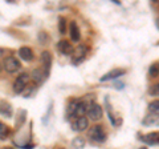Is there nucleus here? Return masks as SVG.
Masks as SVG:
<instances>
[{"mask_svg":"<svg viewBox=\"0 0 159 149\" xmlns=\"http://www.w3.org/2000/svg\"><path fill=\"white\" fill-rule=\"evenodd\" d=\"M88 55V47L86 46H82V44H80V46H77L76 48H74V51L72 53V63L74 64V65H78L80 63H82L84 60H85Z\"/></svg>","mask_w":159,"mask_h":149,"instance_id":"f257e3e1","label":"nucleus"},{"mask_svg":"<svg viewBox=\"0 0 159 149\" xmlns=\"http://www.w3.org/2000/svg\"><path fill=\"white\" fill-rule=\"evenodd\" d=\"M89 137H90V140H93L94 142H105L106 140V133L103 132V129L101 125H94L90 128V131H89Z\"/></svg>","mask_w":159,"mask_h":149,"instance_id":"f03ea898","label":"nucleus"},{"mask_svg":"<svg viewBox=\"0 0 159 149\" xmlns=\"http://www.w3.org/2000/svg\"><path fill=\"white\" fill-rule=\"evenodd\" d=\"M28 81H29V76L27 73H21L20 76H17L16 80H15V83H13V92L15 93H21L24 89L27 88Z\"/></svg>","mask_w":159,"mask_h":149,"instance_id":"7ed1b4c3","label":"nucleus"},{"mask_svg":"<svg viewBox=\"0 0 159 149\" xmlns=\"http://www.w3.org/2000/svg\"><path fill=\"white\" fill-rule=\"evenodd\" d=\"M3 67H4V69H6L8 73H15V72H17L19 69H20L21 64H20V61L17 60L16 57L8 56L6 60L3 61Z\"/></svg>","mask_w":159,"mask_h":149,"instance_id":"20e7f679","label":"nucleus"},{"mask_svg":"<svg viewBox=\"0 0 159 149\" xmlns=\"http://www.w3.org/2000/svg\"><path fill=\"white\" fill-rule=\"evenodd\" d=\"M88 116L93 121L101 120V117H102V107L98 105V104H96V103H92L90 105H89V109H88Z\"/></svg>","mask_w":159,"mask_h":149,"instance_id":"39448f33","label":"nucleus"},{"mask_svg":"<svg viewBox=\"0 0 159 149\" xmlns=\"http://www.w3.org/2000/svg\"><path fill=\"white\" fill-rule=\"evenodd\" d=\"M48 74H49V69H47V68H44L43 65L40 67V68H37V69H34V71L32 72V79L36 83H39V84H41V83H44L47 80V77H48Z\"/></svg>","mask_w":159,"mask_h":149,"instance_id":"423d86ee","label":"nucleus"},{"mask_svg":"<svg viewBox=\"0 0 159 149\" xmlns=\"http://www.w3.org/2000/svg\"><path fill=\"white\" fill-rule=\"evenodd\" d=\"M122 74H125V69H122V68H114L111 69V71H109L107 73H105L103 76L99 79L102 83L103 81H109V80H114V79H118V77H121Z\"/></svg>","mask_w":159,"mask_h":149,"instance_id":"0eeeda50","label":"nucleus"},{"mask_svg":"<svg viewBox=\"0 0 159 149\" xmlns=\"http://www.w3.org/2000/svg\"><path fill=\"white\" fill-rule=\"evenodd\" d=\"M72 128H73V131H76V132L85 131V129H88V118L85 116L84 117H76L72 121Z\"/></svg>","mask_w":159,"mask_h":149,"instance_id":"6e6552de","label":"nucleus"},{"mask_svg":"<svg viewBox=\"0 0 159 149\" xmlns=\"http://www.w3.org/2000/svg\"><path fill=\"white\" fill-rule=\"evenodd\" d=\"M57 49H58V52H61L62 55H65V56H69V55L72 56V53H73V51H74V48L72 47V44L69 43L68 40H61V41H58Z\"/></svg>","mask_w":159,"mask_h":149,"instance_id":"1a4fd4ad","label":"nucleus"},{"mask_svg":"<svg viewBox=\"0 0 159 149\" xmlns=\"http://www.w3.org/2000/svg\"><path fill=\"white\" fill-rule=\"evenodd\" d=\"M142 141L148 145H159V132H150L142 137Z\"/></svg>","mask_w":159,"mask_h":149,"instance_id":"9d476101","label":"nucleus"},{"mask_svg":"<svg viewBox=\"0 0 159 149\" xmlns=\"http://www.w3.org/2000/svg\"><path fill=\"white\" fill-rule=\"evenodd\" d=\"M19 56L24 61H32L34 55H33V51L29 47H21L19 49Z\"/></svg>","mask_w":159,"mask_h":149,"instance_id":"9b49d317","label":"nucleus"},{"mask_svg":"<svg viewBox=\"0 0 159 149\" xmlns=\"http://www.w3.org/2000/svg\"><path fill=\"white\" fill-rule=\"evenodd\" d=\"M81 100H72L70 103L68 104V108H66V116L69 118L74 117L76 118V113H77V108H78V104Z\"/></svg>","mask_w":159,"mask_h":149,"instance_id":"f8f14e48","label":"nucleus"},{"mask_svg":"<svg viewBox=\"0 0 159 149\" xmlns=\"http://www.w3.org/2000/svg\"><path fill=\"white\" fill-rule=\"evenodd\" d=\"M2 116L3 117H6V118H11L12 117V107H11V104L9 103H6V101H2Z\"/></svg>","mask_w":159,"mask_h":149,"instance_id":"ddd939ff","label":"nucleus"},{"mask_svg":"<svg viewBox=\"0 0 159 149\" xmlns=\"http://www.w3.org/2000/svg\"><path fill=\"white\" fill-rule=\"evenodd\" d=\"M69 33H70V37H72L73 41H78L80 40V29L77 27L76 22L70 23V27H69Z\"/></svg>","mask_w":159,"mask_h":149,"instance_id":"4468645a","label":"nucleus"},{"mask_svg":"<svg viewBox=\"0 0 159 149\" xmlns=\"http://www.w3.org/2000/svg\"><path fill=\"white\" fill-rule=\"evenodd\" d=\"M51 63H52V56H51V53L49 52H43L41 53V64H43V67L44 68H47L49 69L51 68Z\"/></svg>","mask_w":159,"mask_h":149,"instance_id":"2eb2a0df","label":"nucleus"},{"mask_svg":"<svg viewBox=\"0 0 159 149\" xmlns=\"http://www.w3.org/2000/svg\"><path fill=\"white\" fill-rule=\"evenodd\" d=\"M85 147V140L82 137H76L72 141V149H84Z\"/></svg>","mask_w":159,"mask_h":149,"instance_id":"dca6fc26","label":"nucleus"},{"mask_svg":"<svg viewBox=\"0 0 159 149\" xmlns=\"http://www.w3.org/2000/svg\"><path fill=\"white\" fill-rule=\"evenodd\" d=\"M148 112L159 116V100H154L148 104Z\"/></svg>","mask_w":159,"mask_h":149,"instance_id":"f3484780","label":"nucleus"},{"mask_svg":"<svg viewBox=\"0 0 159 149\" xmlns=\"http://www.w3.org/2000/svg\"><path fill=\"white\" fill-rule=\"evenodd\" d=\"M157 118H158L157 115H152V113L148 112L147 115L145 116V118H143L142 124H143V125H151V124H154V123L157 121Z\"/></svg>","mask_w":159,"mask_h":149,"instance_id":"a211bd4d","label":"nucleus"},{"mask_svg":"<svg viewBox=\"0 0 159 149\" xmlns=\"http://www.w3.org/2000/svg\"><path fill=\"white\" fill-rule=\"evenodd\" d=\"M58 31L61 35L66 33V19L65 17H58Z\"/></svg>","mask_w":159,"mask_h":149,"instance_id":"6ab92c4d","label":"nucleus"},{"mask_svg":"<svg viewBox=\"0 0 159 149\" xmlns=\"http://www.w3.org/2000/svg\"><path fill=\"white\" fill-rule=\"evenodd\" d=\"M148 74H150L151 77H157L159 74V64L158 63H154L150 67V69H148Z\"/></svg>","mask_w":159,"mask_h":149,"instance_id":"aec40b11","label":"nucleus"},{"mask_svg":"<svg viewBox=\"0 0 159 149\" xmlns=\"http://www.w3.org/2000/svg\"><path fill=\"white\" fill-rule=\"evenodd\" d=\"M7 136H8V127L4 123H2L0 124V138H2V141L6 140Z\"/></svg>","mask_w":159,"mask_h":149,"instance_id":"412c9836","label":"nucleus"},{"mask_svg":"<svg viewBox=\"0 0 159 149\" xmlns=\"http://www.w3.org/2000/svg\"><path fill=\"white\" fill-rule=\"evenodd\" d=\"M19 115H20V117H19V123H17V127H20L21 125V124L25 121V117H27V112L25 111H19Z\"/></svg>","mask_w":159,"mask_h":149,"instance_id":"4be33fe9","label":"nucleus"},{"mask_svg":"<svg viewBox=\"0 0 159 149\" xmlns=\"http://www.w3.org/2000/svg\"><path fill=\"white\" fill-rule=\"evenodd\" d=\"M148 93H150V95H154V96H159V84L152 85L150 89H148Z\"/></svg>","mask_w":159,"mask_h":149,"instance_id":"5701e85b","label":"nucleus"},{"mask_svg":"<svg viewBox=\"0 0 159 149\" xmlns=\"http://www.w3.org/2000/svg\"><path fill=\"white\" fill-rule=\"evenodd\" d=\"M2 149H13V148H11V147H6V148H2Z\"/></svg>","mask_w":159,"mask_h":149,"instance_id":"b1692460","label":"nucleus"},{"mask_svg":"<svg viewBox=\"0 0 159 149\" xmlns=\"http://www.w3.org/2000/svg\"><path fill=\"white\" fill-rule=\"evenodd\" d=\"M157 26H158V28H159V17H158V20H157Z\"/></svg>","mask_w":159,"mask_h":149,"instance_id":"393cba45","label":"nucleus"},{"mask_svg":"<svg viewBox=\"0 0 159 149\" xmlns=\"http://www.w3.org/2000/svg\"><path fill=\"white\" fill-rule=\"evenodd\" d=\"M139 149H146V148H139Z\"/></svg>","mask_w":159,"mask_h":149,"instance_id":"a878e982","label":"nucleus"}]
</instances>
